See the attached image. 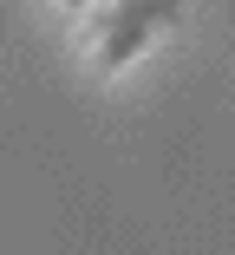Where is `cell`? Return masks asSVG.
Listing matches in <instances>:
<instances>
[{"label": "cell", "instance_id": "1", "mask_svg": "<svg viewBox=\"0 0 235 255\" xmlns=\"http://www.w3.org/2000/svg\"><path fill=\"white\" fill-rule=\"evenodd\" d=\"M151 39H157V26H151V20H137V13L111 7V13L91 20V59H98V72H124V66L144 53Z\"/></svg>", "mask_w": 235, "mask_h": 255}, {"label": "cell", "instance_id": "3", "mask_svg": "<svg viewBox=\"0 0 235 255\" xmlns=\"http://www.w3.org/2000/svg\"><path fill=\"white\" fill-rule=\"evenodd\" d=\"M53 7H59L66 20H85V13H91V0H53Z\"/></svg>", "mask_w": 235, "mask_h": 255}, {"label": "cell", "instance_id": "2", "mask_svg": "<svg viewBox=\"0 0 235 255\" xmlns=\"http://www.w3.org/2000/svg\"><path fill=\"white\" fill-rule=\"evenodd\" d=\"M118 7H124V13H137V20H151L157 33L183 20V0H118Z\"/></svg>", "mask_w": 235, "mask_h": 255}]
</instances>
